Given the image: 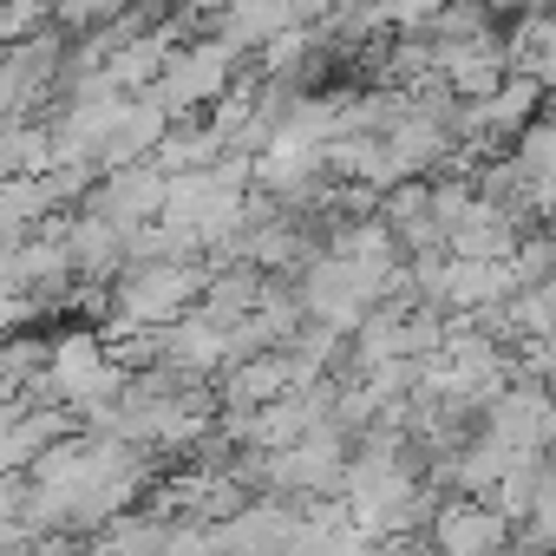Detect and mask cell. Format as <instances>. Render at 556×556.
<instances>
[{
  "instance_id": "6da1fadb",
  "label": "cell",
  "mask_w": 556,
  "mask_h": 556,
  "mask_svg": "<svg viewBox=\"0 0 556 556\" xmlns=\"http://www.w3.org/2000/svg\"><path fill=\"white\" fill-rule=\"evenodd\" d=\"M229 66H236V47H229V40L177 47V53L164 60V73H157V86H164V99L197 105V99H216V92L229 86Z\"/></svg>"
}]
</instances>
